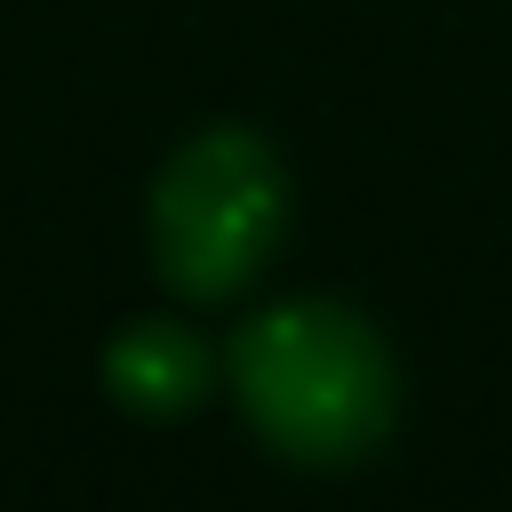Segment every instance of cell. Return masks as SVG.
Returning a JSON list of instances; mask_svg holds the SVG:
<instances>
[{"label": "cell", "mask_w": 512, "mask_h": 512, "mask_svg": "<svg viewBox=\"0 0 512 512\" xmlns=\"http://www.w3.org/2000/svg\"><path fill=\"white\" fill-rule=\"evenodd\" d=\"M240 416L288 464H360L400 424V368L384 336L328 296H288L224 344Z\"/></svg>", "instance_id": "1"}, {"label": "cell", "mask_w": 512, "mask_h": 512, "mask_svg": "<svg viewBox=\"0 0 512 512\" xmlns=\"http://www.w3.org/2000/svg\"><path fill=\"white\" fill-rule=\"evenodd\" d=\"M152 272L184 304L240 296L288 232V168L256 128H200L176 144L144 200Z\"/></svg>", "instance_id": "2"}, {"label": "cell", "mask_w": 512, "mask_h": 512, "mask_svg": "<svg viewBox=\"0 0 512 512\" xmlns=\"http://www.w3.org/2000/svg\"><path fill=\"white\" fill-rule=\"evenodd\" d=\"M104 392L128 416H192L216 392V344L184 320H128L104 344Z\"/></svg>", "instance_id": "3"}]
</instances>
